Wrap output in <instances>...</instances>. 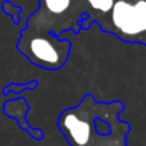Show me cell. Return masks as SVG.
I'll return each mask as SVG.
<instances>
[{"label":"cell","mask_w":146,"mask_h":146,"mask_svg":"<svg viewBox=\"0 0 146 146\" xmlns=\"http://www.w3.org/2000/svg\"><path fill=\"white\" fill-rule=\"evenodd\" d=\"M15 49L33 66L56 71L68 62L72 42L68 38H59L50 32L25 26L21 30Z\"/></svg>","instance_id":"1"},{"label":"cell","mask_w":146,"mask_h":146,"mask_svg":"<svg viewBox=\"0 0 146 146\" xmlns=\"http://www.w3.org/2000/svg\"><path fill=\"white\" fill-rule=\"evenodd\" d=\"M38 7L26 21V26L55 36L72 31L77 35L87 18L85 0H37Z\"/></svg>","instance_id":"2"},{"label":"cell","mask_w":146,"mask_h":146,"mask_svg":"<svg viewBox=\"0 0 146 146\" xmlns=\"http://www.w3.org/2000/svg\"><path fill=\"white\" fill-rule=\"evenodd\" d=\"M101 30L123 42L146 45V0H115Z\"/></svg>","instance_id":"3"},{"label":"cell","mask_w":146,"mask_h":146,"mask_svg":"<svg viewBox=\"0 0 146 146\" xmlns=\"http://www.w3.org/2000/svg\"><path fill=\"white\" fill-rule=\"evenodd\" d=\"M13 96H14L13 99H9L3 104L4 114L9 118L14 119L17 122L18 127L22 131L27 132L32 139L41 141L44 139V131L40 128H33L27 122V114L30 111V104H28L27 99L17 95V94H13Z\"/></svg>","instance_id":"4"},{"label":"cell","mask_w":146,"mask_h":146,"mask_svg":"<svg viewBox=\"0 0 146 146\" xmlns=\"http://www.w3.org/2000/svg\"><path fill=\"white\" fill-rule=\"evenodd\" d=\"M129 131V124L117 119L109 135H99L94 128L90 140L85 146H127L126 137Z\"/></svg>","instance_id":"5"},{"label":"cell","mask_w":146,"mask_h":146,"mask_svg":"<svg viewBox=\"0 0 146 146\" xmlns=\"http://www.w3.org/2000/svg\"><path fill=\"white\" fill-rule=\"evenodd\" d=\"M115 0H85L87 18L81 23V30H88L91 25L98 23L103 27Z\"/></svg>","instance_id":"6"},{"label":"cell","mask_w":146,"mask_h":146,"mask_svg":"<svg viewBox=\"0 0 146 146\" xmlns=\"http://www.w3.org/2000/svg\"><path fill=\"white\" fill-rule=\"evenodd\" d=\"M37 86H38L37 80L30 81L28 83H22V85H19V83H10V85H7L3 88V95L8 96L9 94H17V95H19L25 90H35Z\"/></svg>","instance_id":"7"},{"label":"cell","mask_w":146,"mask_h":146,"mask_svg":"<svg viewBox=\"0 0 146 146\" xmlns=\"http://www.w3.org/2000/svg\"><path fill=\"white\" fill-rule=\"evenodd\" d=\"M1 10L5 13V14L12 15V19H13V23H14V25H18V23H19V14H21V10H22L21 7L14 5L12 1H9V0H5V1H3Z\"/></svg>","instance_id":"8"}]
</instances>
